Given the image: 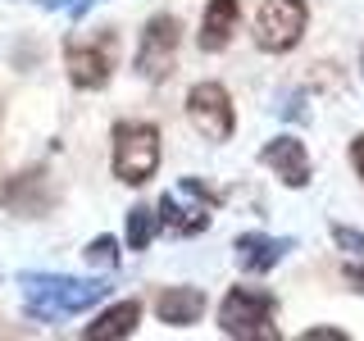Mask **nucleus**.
<instances>
[{"mask_svg":"<svg viewBox=\"0 0 364 341\" xmlns=\"http://www.w3.org/2000/svg\"><path fill=\"white\" fill-rule=\"evenodd\" d=\"M296 242L291 237H269V232H242L232 242V259H237V269L242 273H269V269H278V259L287 255Z\"/></svg>","mask_w":364,"mask_h":341,"instance_id":"obj_11","label":"nucleus"},{"mask_svg":"<svg viewBox=\"0 0 364 341\" xmlns=\"http://www.w3.org/2000/svg\"><path fill=\"white\" fill-rule=\"evenodd\" d=\"M178 18L173 14H155L151 23L141 28V41H136V55H132V68L136 77H146V82H164V77H173L178 68Z\"/></svg>","mask_w":364,"mask_h":341,"instance_id":"obj_6","label":"nucleus"},{"mask_svg":"<svg viewBox=\"0 0 364 341\" xmlns=\"http://www.w3.org/2000/svg\"><path fill=\"white\" fill-rule=\"evenodd\" d=\"M278 296L264 287H232L219 305L223 337L237 341H278Z\"/></svg>","mask_w":364,"mask_h":341,"instance_id":"obj_2","label":"nucleus"},{"mask_svg":"<svg viewBox=\"0 0 364 341\" xmlns=\"http://www.w3.org/2000/svg\"><path fill=\"white\" fill-rule=\"evenodd\" d=\"M159 168V128L141 119H123L114 123V178L141 187L151 182Z\"/></svg>","mask_w":364,"mask_h":341,"instance_id":"obj_3","label":"nucleus"},{"mask_svg":"<svg viewBox=\"0 0 364 341\" xmlns=\"http://www.w3.org/2000/svg\"><path fill=\"white\" fill-rule=\"evenodd\" d=\"M214 205H219V191H210L200 178H182L159 196L155 214H159V227H168V232H178V237H196V232L210 227Z\"/></svg>","mask_w":364,"mask_h":341,"instance_id":"obj_4","label":"nucleus"},{"mask_svg":"<svg viewBox=\"0 0 364 341\" xmlns=\"http://www.w3.org/2000/svg\"><path fill=\"white\" fill-rule=\"evenodd\" d=\"M259 159L278 173L282 187H291V191H301L305 182H310V151H305V141L301 136H273V141L259 151Z\"/></svg>","mask_w":364,"mask_h":341,"instance_id":"obj_10","label":"nucleus"},{"mask_svg":"<svg viewBox=\"0 0 364 341\" xmlns=\"http://www.w3.org/2000/svg\"><path fill=\"white\" fill-rule=\"evenodd\" d=\"M23 310L37 323H55V318L82 314L109 296V282L100 278H64V273H23Z\"/></svg>","mask_w":364,"mask_h":341,"instance_id":"obj_1","label":"nucleus"},{"mask_svg":"<svg viewBox=\"0 0 364 341\" xmlns=\"http://www.w3.org/2000/svg\"><path fill=\"white\" fill-rule=\"evenodd\" d=\"M60 191H55V178L46 168H23V173L0 182V205L18 219H41V214L55 210Z\"/></svg>","mask_w":364,"mask_h":341,"instance_id":"obj_9","label":"nucleus"},{"mask_svg":"<svg viewBox=\"0 0 364 341\" xmlns=\"http://www.w3.org/2000/svg\"><path fill=\"white\" fill-rule=\"evenodd\" d=\"M187 119L205 141H228L237 128V114H232V96L219 82H196L187 91Z\"/></svg>","mask_w":364,"mask_h":341,"instance_id":"obj_8","label":"nucleus"},{"mask_svg":"<svg viewBox=\"0 0 364 341\" xmlns=\"http://www.w3.org/2000/svg\"><path fill=\"white\" fill-rule=\"evenodd\" d=\"M341 278H346V287H350V291H360V296H364V259H355V264L346 259V269H341Z\"/></svg>","mask_w":364,"mask_h":341,"instance_id":"obj_18","label":"nucleus"},{"mask_svg":"<svg viewBox=\"0 0 364 341\" xmlns=\"http://www.w3.org/2000/svg\"><path fill=\"white\" fill-rule=\"evenodd\" d=\"M333 242H337V250H346L350 259H364V232H360V227L333 223Z\"/></svg>","mask_w":364,"mask_h":341,"instance_id":"obj_17","label":"nucleus"},{"mask_svg":"<svg viewBox=\"0 0 364 341\" xmlns=\"http://www.w3.org/2000/svg\"><path fill=\"white\" fill-rule=\"evenodd\" d=\"M305 23H310V5L305 0H264L259 18H255V45L269 55H287L305 37Z\"/></svg>","mask_w":364,"mask_h":341,"instance_id":"obj_7","label":"nucleus"},{"mask_svg":"<svg viewBox=\"0 0 364 341\" xmlns=\"http://www.w3.org/2000/svg\"><path fill=\"white\" fill-rule=\"evenodd\" d=\"M237 18H242V0H205V14H200V50L205 55H219L228 50L237 32Z\"/></svg>","mask_w":364,"mask_h":341,"instance_id":"obj_12","label":"nucleus"},{"mask_svg":"<svg viewBox=\"0 0 364 341\" xmlns=\"http://www.w3.org/2000/svg\"><path fill=\"white\" fill-rule=\"evenodd\" d=\"M136 323H141V301H119L105 314H96V323H87L82 337L87 341H123L136 332Z\"/></svg>","mask_w":364,"mask_h":341,"instance_id":"obj_14","label":"nucleus"},{"mask_svg":"<svg viewBox=\"0 0 364 341\" xmlns=\"http://www.w3.org/2000/svg\"><path fill=\"white\" fill-rule=\"evenodd\" d=\"M114 60H119V37L114 32H96V37H68L64 41V68L68 82L77 91H100L114 77Z\"/></svg>","mask_w":364,"mask_h":341,"instance_id":"obj_5","label":"nucleus"},{"mask_svg":"<svg viewBox=\"0 0 364 341\" xmlns=\"http://www.w3.org/2000/svg\"><path fill=\"white\" fill-rule=\"evenodd\" d=\"M64 5H68V14H73V18H82L87 9H91V0H64Z\"/></svg>","mask_w":364,"mask_h":341,"instance_id":"obj_21","label":"nucleus"},{"mask_svg":"<svg viewBox=\"0 0 364 341\" xmlns=\"http://www.w3.org/2000/svg\"><path fill=\"white\" fill-rule=\"evenodd\" d=\"M155 227H159V214L151 210V205H132V214H128V246L146 250L155 242Z\"/></svg>","mask_w":364,"mask_h":341,"instance_id":"obj_15","label":"nucleus"},{"mask_svg":"<svg viewBox=\"0 0 364 341\" xmlns=\"http://www.w3.org/2000/svg\"><path fill=\"white\" fill-rule=\"evenodd\" d=\"M360 68H364V50H360Z\"/></svg>","mask_w":364,"mask_h":341,"instance_id":"obj_22","label":"nucleus"},{"mask_svg":"<svg viewBox=\"0 0 364 341\" xmlns=\"http://www.w3.org/2000/svg\"><path fill=\"white\" fill-rule=\"evenodd\" d=\"M82 259L91 269H119V242L114 237H96V242H87Z\"/></svg>","mask_w":364,"mask_h":341,"instance_id":"obj_16","label":"nucleus"},{"mask_svg":"<svg viewBox=\"0 0 364 341\" xmlns=\"http://www.w3.org/2000/svg\"><path fill=\"white\" fill-rule=\"evenodd\" d=\"M350 164H355V173H360V182H364V136H355V141H350Z\"/></svg>","mask_w":364,"mask_h":341,"instance_id":"obj_20","label":"nucleus"},{"mask_svg":"<svg viewBox=\"0 0 364 341\" xmlns=\"http://www.w3.org/2000/svg\"><path fill=\"white\" fill-rule=\"evenodd\" d=\"M301 341H346V332H337V328H310V332H301Z\"/></svg>","mask_w":364,"mask_h":341,"instance_id":"obj_19","label":"nucleus"},{"mask_svg":"<svg viewBox=\"0 0 364 341\" xmlns=\"http://www.w3.org/2000/svg\"><path fill=\"white\" fill-rule=\"evenodd\" d=\"M155 314L164 318L168 328H191V323H200V314H205V291L200 287H164L155 296Z\"/></svg>","mask_w":364,"mask_h":341,"instance_id":"obj_13","label":"nucleus"}]
</instances>
